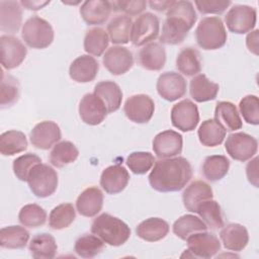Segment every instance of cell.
<instances>
[{
	"label": "cell",
	"mask_w": 259,
	"mask_h": 259,
	"mask_svg": "<svg viewBox=\"0 0 259 259\" xmlns=\"http://www.w3.org/2000/svg\"><path fill=\"white\" fill-rule=\"evenodd\" d=\"M125 162L133 173L142 175L151 170L156 160L150 152H133L127 156Z\"/></svg>",
	"instance_id": "obj_46"
},
{
	"label": "cell",
	"mask_w": 259,
	"mask_h": 259,
	"mask_svg": "<svg viewBox=\"0 0 259 259\" xmlns=\"http://www.w3.org/2000/svg\"><path fill=\"white\" fill-rule=\"evenodd\" d=\"M99 70L98 62L89 55H82L76 58L70 65L69 75L78 83L91 82L97 76Z\"/></svg>",
	"instance_id": "obj_21"
},
{
	"label": "cell",
	"mask_w": 259,
	"mask_h": 259,
	"mask_svg": "<svg viewBox=\"0 0 259 259\" xmlns=\"http://www.w3.org/2000/svg\"><path fill=\"white\" fill-rule=\"evenodd\" d=\"M29 240V233L20 226H8L0 230V246L7 249H22Z\"/></svg>",
	"instance_id": "obj_34"
},
{
	"label": "cell",
	"mask_w": 259,
	"mask_h": 259,
	"mask_svg": "<svg viewBox=\"0 0 259 259\" xmlns=\"http://www.w3.org/2000/svg\"><path fill=\"white\" fill-rule=\"evenodd\" d=\"M103 193L96 186H90L84 189L76 200L78 212L87 218L95 217L102 208Z\"/></svg>",
	"instance_id": "obj_22"
},
{
	"label": "cell",
	"mask_w": 259,
	"mask_h": 259,
	"mask_svg": "<svg viewBox=\"0 0 259 259\" xmlns=\"http://www.w3.org/2000/svg\"><path fill=\"white\" fill-rule=\"evenodd\" d=\"M188 250L194 258H211L221 250L219 238L205 231L190 235L186 240Z\"/></svg>",
	"instance_id": "obj_13"
},
{
	"label": "cell",
	"mask_w": 259,
	"mask_h": 259,
	"mask_svg": "<svg viewBox=\"0 0 259 259\" xmlns=\"http://www.w3.org/2000/svg\"><path fill=\"white\" fill-rule=\"evenodd\" d=\"M194 4L197 10L202 14H221L232 4V2L223 0H197L194 2Z\"/></svg>",
	"instance_id": "obj_50"
},
{
	"label": "cell",
	"mask_w": 259,
	"mask_h": 259,
	"mask_svg": "<svg viewBox=\"0 0 259 259\" xmlns=\"http://www.w3.org/2000/svg\"><path fill=\"white\" fill-rule=\"evenodd\" d=\"M213 196L212 188L202 180L191 182L182 193V201L185 208L191 212H196L198 206L205 200Z\"/></svg>",
	"instance_id": "obj_20"
},
{
	"label": "cell",
	"mask_w": 259,
	"mask_h": 259,
	"mask_svg": "<svg viewBox=\"0 0 259 259\" xmlns=\"http://www.w3.org/2000/svg\"><path fill=\"white\" fill-rule=\"evenodd\" d=\"M256 20V9L248 5H234L225 16V22L229 30L238 34L251 31L255 27Z\"/></svg>",
	"instance_id": "obj_9"
},
{
	"label": "cell",
	"mask_w": 259,
	"mask_h": 259,
	"mask_svg": "<svg viewBox=\"0 0 259 259\" xmlns=\"http://www.w3.org/2000/svg\"><path fill=\"white\" fill-rule=\"evenodd\" d=\"M27 149V140L22 132L11 130L0 136V152L3 156H13Z\"/></svg>",
	"instance_id": "obj_38"
},
{
	"label": "cell",
	"mask_w": 259,
	"mask_h": 259,
	"mask_svg": "<svg viewBox=\"0 0 259 259\" xmlns=\"http://www.w3.org/2000/svg\"><path fill=\"white\" fill-rule=\"evenodd\" d=\"M107 113L103 101L94 93L85 94L79 103V115L81 119L89 125L101 123Z\"/></svg>",
	"instance_id": "obj_18"
},
{
	"label": "cell",
	"mask_w": 259,
	"mask_h": 259,
	"mask_svg": "<svg viewBox=\"0 0 259 259\" xmlns=\"http://www.w3.org/2000/svg\"><path fill=\"white\" fill-rule=\"evenodd\" d=\"M94 94L103 101L108 113L116 111L121 105L122 92L113 81L106 80L97 83L94 87Z\"/></svg>",
	"instance_id": "obj_29"
},
{
	"label": "cell",
	"mask_w": 259,
	"mask_h": 259,
	"mask_svg": "<svg viewBox=\"0 0 259 259\" xmlns=\"http://www.w3.org/2000/svg\"><path fill=\"white\" fill-rule=\"evenodd\" d=\"M196 212L199 214L206 227L211 230H219L225 226L222 208L219 202L212 198L203 201L198 206Z\"/></svg>",
	"instance_id": "obj_39"
},
{
	"label": "cell",
	"mask_w": 259,
	"mask_h": 259,
	"mask_svg": "<svg viewBox=\"0 0 259 259\" xmlns=\"http://www.w3.org/2000/svg\"><path fill=\"white\" fill-rule=\"evenodd\" d=\"M104 247L105 243L96 235L84 234L76 240L74 251L82 258H93L100 254Z\"/></svg>",
	"instance_id": "obj_42"
},
{
	"label": "cell",
	"mask_w": 259,
	"mask_h": 259,
	"mask_svg": "<svg viewBox=\"0 0 259 259\" xmlns=\"http://www.w3.org/2000/svg\"><path fill=\"white\" fill-rule=\"evenodd\" d=\"M172 229L178 238L186 240L194 233L206 231L207 227L200 218L193 214H184L174 222Z\"/></svg>",
	"instance_id": "obj_40"
},
{
	"label": "cell",
	"mask_w": 259,
	"mask_h": 259,
	"mask_svg": "<svg viewBox=\"0 0 259 259\" xmlns=\"http://www.w3.org/2000/svg\"><path fill=\"white\" fill-rule=\"evenodd\" d=\"M0 53L2 67L6 70H12L17 68L24 61L27 49L16 36L1 35Z\"/></svg>",
	"instance_id": "obj_10"
},
{
	"label": "cell",
	"mask_w": 259,
	"mask_h": 259,
	"mask_svg": "<svg viewBox=\"0 0 259 259\" xmlns=\"http://www.w3.org/2000/svg\"><path fill=\"white\" fill-rule=\"evenodd\" d=\"M102 63L109 73L118 76L126 73L133 67L134 56L127 48L113 46L105 52Z\"/></svg>",
	"instance_id": "obj_15"
},
{
	"label": "cell",
	"mask_w": 259,
	"mask_h": 259,
	"mask_svg": "<svg viewBox=\"0 0 259 259\" xmlns=\"http://www.w3.org/2000/svg\"><path fill=\"white\" fill-rule=\"evenodd\" d=\"M182 136L172 130L159 133L153 140V150L160 159L176 157L182 152Z\"/></svg>",
	"instance_id": "obj_16"
},
{
	"label": "cell",
	"mask_w": 259,
	"mask_h": 259,
	"mask_svg": "<svg viewBox=\"0 0 259 259\" xmlns=\"http://www.w3.org/2000/svg\"><path fill=\"white\" fill-rule=\"evenodd\" d=\"M199 121L197 105L190 99H183L174 104L171 109V122L173 126L182 132L193 131Z\"/></svg>",
	"instance_id": "obj_11"
},
{
	"label": "cell",
	"mask_w": 259,
	"mask_h": 259,
	"mask_svg": "<svg viewBox=\"0 0 259 259\" xmlns=\"http://www.w3.org/2000/svg\"><path fill=\"white\" fill-rule=\"evenodd\" d=\"M258 29L251 31L246 37V45L248 50L254 55H258Z\"/></svg>",
	"instance_id": "obj_52"
},
{
	"label": "cell",
	"mask_w": 259,
	"mask_h": 259,
	"mask_svg": "<svg viewBox=\"0 0 259 259\" xmlns=\"http://www.w3.org/2000/svg\"><path fill=\"white\" fill-rule=\"evenodd\" d=\"M246 175L248 181L255 187H258V157H255L248 162L246 166Z\"/></svg>",
	"instance_id": "obj_51"
},
{
	"label": "cell",
	"mask_w": 259,
	"mask_h": 259,
	"mask_svg": "<svg viewBox=\"0 0 259 259\" xmlns=\"http://www.w3.org/2000/svg\"><path fill=\"white\" fill-rule=\"evenodd\" d=\"M138 62L146 70L160 71L166 63L165 48L159 42H150L138 53Z\"/></svg>",
	"instance_id": "obj_26"
},
{
	"label": "cell",
	"mask_w": 259,
	"mask_h": 259,
	"mask_svg": "<svg viewBox=\"0 0 259 259\" xmlns=\"http://www.w3.org/2000/svg\"><path fill=\"white\" fill-rule=\"evenodd\" d=\"M175 1L170 0V1H149L148 4L150 5V7L156 11L159 12H163L165 10H168Z\"/></svg>",
	"instance_id": "obj_53"
},
{
	"label": "cell",
	"mask_w": 259,
	"mask_h": 259,
	"mask_svg": "<svg viewBox=\"0 0 259 259\" xmlns=\"http://www.w3.org/2000/svg\"><path fill=\"white\" fill-rule=\"evenodd\" d=\"M158 94L167 101H175L186 93L187 83L182 75L176 72L162 73L156 85Z\"/></svg>",
	"instance_id": "obj_14"
},
{
	"label": "cell",
	"mask_w": 259,
	"mask_h": 259,
	"mask_svg": "<svg viewBox=\"0 0 259 259\" xmlns=\"http://www.w3.org/2000/svg\"><path fill=\"white\" fill-rule=\"evenodd\" d=\"M110 4L113 11H120L127 16H134L141 14L146 9L148 3L144 0H121L110 2Z\"/></svg>",
	"instance_id": "obj_49"
},
{
	"label": "cell",
	"mask_w": 259,
	"mask_h": 259,
	"mask_svg": "<svg viewBox=\"0 0 259 259\" xmlns=\"http://www.w3.org/2000/svg\"><path fill=\"white\" fill-rule=\"evenodd\" d=\"M130 181L127 170L121 165H111L106 167L100 176V186L108 194L121 192Z\"/></svg>",
	"instance_id": "obj_19"
},
{
	"label": "cell",
	"mask_w": 259,
	"mask_h": 259,
	"mask_svg": "<svg viewBox=\"0 0 259 259\" xmlns=\"http://www.w3.org/2000/svg\"><path fill=\"white\" fill-rule=\"evenodd\" d=\"M79 156V150L70 141L57 143L50 153V162L57 168H62L76 161Z\"/></svg>",
	"instance_id": "obj_37"
},
{
	"label": "cell",
	"mask_w": 259,
	"mask_h": 259,
	"mask_svg": "<svg viewBox=\"0 0 259 259\" xmlns=\"http://www.w3.org/2000/svg\"><path fill=\"white\" fill-rule=\"evenodd\" d=\"M21 37L29 48L46 49L54 40V29L46 19L34 15L24 22Z\"/></svg>",
	"instance_id": "obj_5"
},
{
	"label": "cell",
	"mask_w": 259,
	"mask_h": 259,
	"mask_svg": "<svg viewBox=\"0 0 259 259\" xmlns=\"http://www.w3.org/2000/svg\"><path fill=\"white\" fill-rule=\"evenodd\" d=\"M197 135L202 146L217 147L226 138V130L214 118H210L202 121Z\"/></svg>",
	"instance_id": "obj_33"
},
{
	"label": "cell",
	"mask_w": 259,
	"mask_h": 259,
	"mask_svg": "<svg viewBox=\"0 0 259 259\" xmlns=\"http://www.w3.org/2000/svg\"><path fill=\"white\" fill-rule=\"evenodd\" d=\"M39 163H41V159L35 154L27 153V154L21 155L13 161V165H12L13 172L16 178H18L19 180L27 181L30 171L35 165Z\"/></svg>",
	"instance_id": "obj_47"
},
{
	"label": "cell",
	"mask_w": 259,
	"mask_h": 259,
	"mask_svg": "<svg viewBox=\"0 0 259 259\" xmlns=\"http://www.w3.org/2000/svg\"><path fill=\"white\" fill-rule=\"evenodd\" d=\"M214 119L229 132L240 130L243 125L236 105L230 101H220L217 103Z\"/></svg>",
	"instance_id": "obj_30"
},
{
	"label": "cell",
	"mask_w": 259,
	"mask_h": 259,
	"mask_svg": "<svg viewBox=\"0 0 259 259\" xmlns=\"http://www.w3.org/2000/svg\"><path fill=\"white\" fill-rule=\"evenodd\" d=\"M58 174L56 170L48 164L39 163L30 171L27 183L31 192L40 198L52 195L58 187Z\"/></svg>",
	"instance_id": "obj_6"
},
{
	"label": "cell",
	"mask_w": 259,
	"mask_h": 259,
	"mask_svg": "<svg viewBox=\"0 0 259 259\" xmlns=\"http://www.w3.org/2000/svg\"><path fill=\"white\" fill-rule=\"evenodd\" d=\"M219 84L210 81L204 74H197L189 84V92L192 99L196 102L213 100L219 92Z\"/></svg>",
	"instance_id": "obj_28"
},
{
	"label": "cell",
	"mask_w": 259,
	"mask_h": 259,
	"mask_svg": "<svg viewBox=\"0 0 259 259\" xmlns=\"http://www.w3.org/2000/svg\"><path fill=\"white\" fill-rule=\"evenodd\" d=\"M169 232V225L160 218H149L140 223L136 228L139 238L147 242H157L164 239Z\"/></svg>",
	"instance_id": "obj_27"
},
{
	"label": "cell",
	"mask_w": 259,
	"mask_h": 259,
	"mask_svg": "<svg viewBox=\"0 0 259 259\" xmlns=\"http://www.w3.org/2000/svg\"><path fill=\"white\" fill-rule=\"evenodd\" d=\"M111 10L109 1L89 0L81 5L80 15L88 25H100L108 19Z\"/></svg>",
	"instance_id": "obj_24"
},
{
	"label": "cell",
	"mask_w": 259,
	"mask_h": 259,
	"mask_svg": "<svg viewBox=\"0 0 259 259\" xmlns=\"http://www.w3.org/2000/svg\"><path fill=\"white\" fill-rule=\"evenodd\" d=\"M133 21L127 15H117L107 24L109 39L116 45H124L130 41Z\"/></svg>",
	"instance_id": "obj_35"
},
{
	"label": "cell",
	"mask_w": 259,
	"mask_h": 259,
	"mask_svg": "<svg viewBox=\"0 0 259 259\" xmlns=\"http://www.w3.org/2000/svg\"><path fill=\"white\" fill-rule=\"evenodd\" d=\"M220 238L224 247L234 252L242 251L249 242L247 229L237 223H231L224 226L221 230Z\"/></svg>",
	"instance_id": "obj_25"
},
{
	"label": "cell",
	"mask_w": 259,
	"mask_h": 259,
	"mask_svg": "<svg viewBox=\"0 0 259 259\" xmlns=\"http://www.w3.org/2000/svg\"><path fill=\"white\" fill-rule=\"evenodd\" d=\"M20 93V86L18 80L6 74L2 70L1 74V87H0V105L1 108H8L17 102Z\"/></svg>",
	"instance_id": "obj_43"
},
{
	"label": "cell",
	"mask_w": 259,
	"mask_h": 259,
	"mask_svg": "<svg viewBox=\"0 0 259 259\" xmlns=\"http://www.w3.org/2000/svg\"><path fill=\"white\" fill-rule=\"evenodd\" d=\"M176 68L185 76L197 75L201 71L199 52L192 47L182 49L176 58Z\"/></svg>",
	"instance_id": "obj_32"
},
{
	"label": "cell",
	"mask_w": 259,
	"mask_h": 259,
	"mask_svg": "<svg viewBox=\"0 0 259 259\" xmlns=\"http://www.w3.org/2000/svg\"><path fill=\"white\" fill-rule=\"evenodd\" d=\"M61 137L60 126L52 120L38 122L29 134L32 146L40 150H49L61 140Z\"/></svg>",
	"instance_id": "obj_17"
},
{
	"label": "cell",
	"mask_w": 259,
	"mask_h": 259,
	"mask_svg": "<svg viewBox=\"0 0 259 259\" xmlns=\"http://www.w3.org/2000/svg\"><path fill=\"white\" fill-rule=\"evenodd\" d=\"M240 113L242 114L244 120L253 125L259 123V99L256 95H246L239 103Z\"/></svg>",
	"instance_id": "obj_48"
},
{
	"label": "cell",
	"mask_w": 259,
	"mask_h": 259,
	"mask_svg": "<svg viewBox=\"0 0 259 259\" xmlns=\"http://www.w3.org/2000/svg\"><path fill=\"white\" fill-rule=\"evenodd\" d=\"M230 168V161L224 155L207 156L202 164V174L210 182L224 178Z\"/></svg>",
	"instance_id": "obj_36"
},
{
	"label": "cell",
	"mask_w": 259,
	"mask_h": 259,
	"mask_svg": "<svg viewBox=\"0 0 259 259\" xmlns=\"http://www.w3.org/2000/svg\"><path fill=\"white\" fill-rule=\"evenodd\" d=\"M225 148L232 159L245 162L256 155L258 142L251 135L238 132L228 136Z\"/></svg>",
	"instance_id": "obj_8"
},
{
	"label": "cell",
	"mask_w": 259,
	"mask_h": 259,
	"mask_svg": "<svg viewBox=\"0 0 259 259\" xmlns=\"http://www.w3.org/2000/svg\"><path fill=\"white\" fill-rule=\"evenodd\" d=\"M29 251L35 259H52L57 253V243L55 238L47 233L36 234L29 243Z\"/></svg>",
	"instance_id": "obj_31"
},
{
	"label": "cell",
	"mask_w": 259,
	"mask_h": 259,
	"mask_svg": "<svg viewBox=\"0 0 259 259\" xmlns=\"http://www.w3.org/2000/svg\"><path fill=\"white\" fill-rule=\"evenodd\" d=\"M109 44L108 33L101 27H93L87 30L84 37V50L89 55L100 57Z\"/></svg>",
	"instance_id": "obj_41"
},
{
	"label": "cell",
	"mask_w": 259,
	"mask_h": 259,
	"mask_svg": "<svg viewBox=\"0 0 259 259\" xmlns=\"http://www.w3.org/2000/svg\"><path fill=\"white\" fill-rule=\"evenodd\" d=\"M192 177V168L184 157L160 159L149 175L151 187L159 192L179 191Z\"/></svg>",
	"instance_id": "obj_1"
},
{
	"label": "cell",
	"mask_w": 259,
	"mask_h": 259,
	"mask_svg": "<svg viewBox=\"0 0 259 259\" xmlns=\"http://www.w3.org/2000/svg\"><path fill=\"white\" fill-rule=\"evenodd\" d=\"M227 37L223 20L218 16L203 17L195 29L196 42L203 50H218L224 47Z\"/></svg>",
	"instance_id": "obj_4"
},
{
	"label": "cell",
	"mask_w": 259,
	"mask_h": 259,
	"mask_svg": "<svg viewBox=\"0 0 259 259\" xmlns=\"http://www.w3.org/2000/svg\"><path fill=\"white\" fill-rule=\"evenodd\" d=\"M18 221L24 227L37 228L46 223L47 212L40 205L28 203L20 208Z\"/></svg>",
	"instance_id": "obj_45"
},
{
	"label": "cell",
	"mask_w": 259,
	"mask_h": 259,
	"mask_svg": "<svg viewBox=\"0 0 259 259\" xmlns=\"http://www.w3.org/2000/svg\"><path fill=\"white\" fill-rule=\"evenodd\" d=\"M76 218V210L72 203H61L54 207L49 217V226L53 230L68 228Z\"/></svg>",
	"instance_id": "obj_44"
},
{
	"label": "cell",
	"mask_w": 259,
	"mask_h": 259,
	"mask_svg": "<svg viewBox=\"0 0 259 259\" xmlns=\"http://www.w3.org/2000/svg\"><path fill=\"white\" fill-rule=\"evenodd\" d=\"M155 103L153 99L146 94H135L130 96L124 105L125 116L136 123H147L154 114Z\"/></svg>",
	"instance_id": "obj_12"
},
{
	"label": "cell",
	"mask_w": 259,
	"mask_h": 259,
	"mask_svg": "<svg viewBox=\"0 0 259 259\" xmlns=\"http://www.w3.org/2000/svg\"><path fill=\"white\" fill-rule=\"evenodd\" d=\"M160 31V21L157 15L146 12L133 22L130 40L135 47L146 46L156 39Z\"/></svg>",
	"instance_id": "obj_7"
},
{
	"label": "cell",
	"mask_w": 259,
	"mask_h": 259,
	"mask_svg": "<svg viewBox=\"0 0 259 259\" xmlns=\"http://www.w3.org/2000/svg\"><path fill=\"white\" fill-rule=\"evenodd\" d=\"M91 233L110 246L123 245L131 237L130 227L120 219L109 213H101L91 224Z\"/></svg>",
	"instance_id": "obj_3"
},
{
	"label": "cell",
	"mask_w": 259,
	"mask_h": 259,
	"mask_svg": "<svg viewBox=\"0 0 259 259\" xmlns=\"http://www.w3.org/2000/svg\"><path fill=\"white\" fill-rule=\"evenodd\" d=\"M22 22V10L16 1H0V29L3 32L15 33L19 30Z\"/></svg>",
	"instance_id": "obj_23"
},
{
	"label": "cell",
	"mask_w": 259,
	"mask_h": 259,
	"mask_svg": "<svg viewBox=\"0 0 259 259\" xmlns=\"http://www.w3.org/2000/svg\"><path fill=\"white\" fill-rule=\"evenodd\" d=\"M49 3H50V1H24V0H22L20 2V4L22 6H24L26 9H29V10L41 9Z\"/></svg>",
	"instance_id": "obj_54"
},
{
	"label": "cell",
	"mask_w": 259,
	"mask_h": 259,
	"mask_svg": "<svg viewBox=\"0 0 259 259\" xmlns=\"http://www.w3.org/2000/svg\"><path fill=\"white\" fill-rule=\"evenodd\" d=\"M197 15L190 1H175L168 9L159 40L165 45L181 44L192 28Z\"/></svg>",
	"instance_id": "obj_2"
}]
</instances>
